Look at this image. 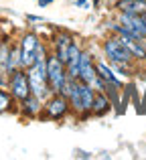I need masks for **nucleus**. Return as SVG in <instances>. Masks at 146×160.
Returning <instances> with one entry per match:
<instances>
[{
	"mask_svg": "<svg viewBox=\"0 0 146 160\" xmlns=\"http://www.w3.org/2000/svg\"><path fill=\"white\" fill-rule=\"evenodd\" d=\"M95 89L89 87L87 83H83L81 79H73L71 89L67 93L69 106H71V116L79 122L91 120V106H93Z\"/></svg>",
	"mask_w": 146,
	"mask_h": 160,
	"instance_id": "obj_1",
	"label": "nucleus"
},
{
	"mask_svg": "<svg viewBox=\"0 0 146 160\" xmlns=\"http://www.w3.org/2000/svg\"><path fill=\"white\" fill-rule=\"evenodd\" d=\"M99 51L102 57H106L112 65H140L136 63V59L132 57V53L128 51V47L122 43V39L112 32H108L99 43Z\"/></svg>",
	"mask_w": 146,
	"mask_h": 160,
	"instance_id": "obj_2",
	"label": "nucleus"
},
{
	"mask_svg": "<svg viewBox=\"0 0 146 160\" xmlns=\"http://www.w3.org/2000/svg\"><path fill=\"white\" fill-rule=\"evenodd\" d=\"M71 116V106H69L67 95L63 93H51L43 103V113L41 120L43 122H65Z\"/></svg>",
	"mask_w": 146,
	"mask_h": 160,
	"instance_id": "obj_3",
	"label": "nucleus"
},
{
	"mask_svg": "<svg viewBox=\"0 0 146 160\" xmlns=\"http://www.w3.org/2000/svg\"><path fill=\"white\" fill-rule=\"evenodd\" d=\"M27 75H28V83H31V91L45 102L51 95V87H49L47 81V59H37L27 69Z\"/></svg>",
	"mask_w": 146,
	"mask_h": 160,
	"instance_id": "obj_4",
	"label": "nucleus"
},
{
	"mask_svg": "<svg viewBox=\"0 0 146 160\" xmlns=\"http://www.w3.org/2000/svg\"><path fill=\"white\" fill-rule=\"evenodd\" d=\"M16 41H18V49H20V67L28 69L37 61V53H39V47L43 43V39L35 31H23L16 37Z\"/></svg>",
	"mask_w": 146,
	"mask_h": 160,
	"instance_id": "obj_5",
	"label": "nucleus"
},
{
	"mask_svg": "<svg viewBox=\"0 0 146 160\" xmlns=\"http://www.w3.org/2000/svg\"><path fill=\"white\" fill-rule=\"evenodd\" d=\"M69 75H67V67L65 61H61L55 53L47 55V81L51 87V93H61L67 83Z\"/></svg>",
	"mask_w": 146,
	"mask_h": 160,
	"instance_id": "obj_6",
	"label": "nucleus"
},
{
	"mask_svg": "<svg viewBox=\"0 0 146 160\" xmlns=\"http://www.w3.org/2000/svg\"><path fill=\"white\" fill-rule=\"evenodd\" d=\"M6 87L10 89V93L14 95L16 102H23L27 99L28 95L33 93L31 91V83H28V75H27V69H16L12 71L10 75L6 77Z\"/></svg>",
	"mask_w": 146,
	"mask_h": 160,
	"instance_id": "obj_7",
	"label": "nucleus"
},
{
	"mask_svg": "<svg viewBox=\"0 0 146 160\" xmlns=\"http://www.w3.org/2000/svg\"><path fill=\"white\" fill-rule=\"evenodd\" d=\"M73 41H75L73 32L65 31V28H57V31L49 37V49H51V53H55L61 61H65L67 55H69V49H71V45H73Z\"/></svg>",
	"mask_w": 146,
	"mask_h": 160,
	"instance_id": "obj_8",
	"label": "nucleus"
},
{
	"mask_svg": "<svg viewBox=\"0 0 146 160\" xmlns=\"http://www.w3.org/2000/svg\"><path fill=\"white\" fill-rule=\"evenodd\" d=\"M95 69H98V75L106 81V85H116V87H120V89H124L126 79L116 71V67L112 65L106 57H102V55L95 57Z\"/></svg>",
	"mask_w": 146,
	"mask_h": 160,
	"instance_id": "obj_9",
	"label": "nucleus"
},
{
	"mask_svg": "<svg viewBox=\"0 0 146 160\" xmlns=\"http://www.w3.org/2000/svg\"><path fill=\"white\" fill-rule=\"evenodd\" d=\"M114 18L120 24L128 28L134 37L146 41V22L142 20V14H126V12H114Z\"/></svg>",
	"mask_w": 146,
	"mask_h": 160,
	"instance_id": "obj_10",
	"label": "nucleus"
},
{
	"mask_svg": "<svg viewBox=\"0 0 146 160\" xmlns=\"http://www.w3.org/2000/svg\"><path fill=\"white\" fill-rule=\"evenodd\" d=\"M43 99L37 98L35 93H31L27 99L18 102V116L23 120H41V113H43Z\"/></svg>",
	"mask_w": 146,
	"mask_h": 160,
	"instance_id": "obj_11",
	"label": "nucleus"
},
{
	"mask_svg": "<svg viewBox=\"0 0 146 160\" xmlns=\"http://www.w3.org/2000/svg\"><path fill=\"white\" fill-rule=\"evenodd\" d=\"M83 45L81 41L75 39L71 49H69V55L65 59V67H67V75L69 79H79V65H81V55H83Z\"/></svg>",
	"mask_w": 146,
	"mask_h": 160,
	"instance_id": "obj_12",
	"label": "nucleus"
},
{
	"mask_svg": "<svg viewBox=\"0 0 146 160\" xmlns=\"http://www.w3.org/2000/svg\"><path fill=\"white\" fill-rule=\"evenodd\" d=\"M112 112H114V103H112V99L108 98V93L106 91H95L93 106H91V118L102 120V118L110 116Z\"/></svg>",
	"mask_w": 146,
	"mask_h": 160,
	"instance_id": "obj_13",
	"label": "nucleus"
},
{
	"mask_svg": "<svg viewBox=\"0 0 146 160\" xmlns=\"http://www.w3.org/2000/svg\"><path fill=\"white\" fill-rule=\"evenodd\" d=\"M12 41H14V37H10V35H2V37H0V85H6L8 57H10Z\"/></svg>",
	"mask_w": 146,
	"mask_h": 160,
	"instance_id": "obj_14",
	"label": "nucleus"
},
{
	"mask_svg": "<svg viewBox=\"0 0 146 160\" xmlns=\"http://www.w3.org/2000/svg\"><path fill=\"white\" fill-rule=\"evenodd\" d=\"M4 113L18 116V102L14 99V95L10 93L6 85H0V116H4Z\"/></svg>",
	"mask_w": 146,
	"mask_h": 160,
	"instance_id": "obj_15",
	"label": "nucleus"
},
{
	"mask_svg": "<svg viewBox=\"0 0 146 160\" xmlns=\"http://www.w3.org/2000/svg\"><path fill=\"white\" fill-rule=\"evenodd\" d=\"M114 12H126V14H142L146 12V2L140 0H114Z\"/></svg>",
	"mask_w": 146,
	"mask_h": 160,
	"instance_id": "obj_16",
	"label": "nucleus"
},
{
	"mask_svg": "<svg viewBox=\"0 0 146 160\" xmlns=\"http://www.w3.org/2000/svg\"><path fill=\"white\" fill-rule=\"evenodd\" d=\"M75 8H81V10H89L91 6V0H75Z\"/></svg>",
	"mask_w": 146,
	"mask_h": 160,
	"instance_id": "obj_17",
	"label": "nucleus"
},
{
	"mask_svg": "<svg viewBox=\"0 0 146 160\" xmlns=\"http://www.w3.org/2000/svg\"><path fill=\"white\" fill-rule=\"evenodd\" d=\"M75 158H93V152H87V150H75Z\"/></svg>",
	"mask_w": 146,
	"mask_h": 160,
	"instance_id": "obj_18",
	"label": "nucleus"
},
{
	"mask_svg": "<svg viewBox=\"0 0 146 160\" xmlns=\"http://www.w3.org/2000/svg\"><path fill=\"white\" fill-rule=\"evenodd\" d=\"M27 20L28 22H45L43 16H35V14H27Z\"/></svg>",
	"mask_w": 146,
	"mask_h": 160,
	"instance_id": "obj_19",
	"label": "nucleus"
},
{
	"mask_svg": "<svg viewBox=\"0 0 146 160\" xmlns=\"http://www.w3.org/2000/svg\"><path fill=\"white\" fill-rule=\"evenodd\" d=\"M140 113H146V89H144V95H142V102H140Z\"/></svg>",
	"mask_w": 146,
	"mask_h": 160,
	"instance_id": "obj_20",
	"label": "nucleus"
},
{
	"mask_svg": "<svg viewBox=\"0 0 146 160\" xmlns=\"http://www.w3.org/2000/svg\"><path fill=\"white\" fill-rule=\"evenodd\" d=\"M53 2H55V0H37V4H39L41 8H47L49 4H53Z\"/></svg>",
	"mask_w": 146,
	"mask_h": 160,
	"instance_id": "obj_21",
	"label": "nucleus"
},
{
	"mask_svg": "<svg viewBox=\"0 0 146 160\" xmlns=\"http://www.w3.org/2000/svg\"><path fill=\"white\" fill-rule=\"evenodd\" d=\"M99 2H102V0H91V4H93V6H95V8H98V6H99Z\"/></svg>",
	"mask_w": 146,
	"mask_h": 160,
	"instance_id": "obj_22",
	"label": "nucleus"
},
{
	"mask_svg": "<svg viewBox=\"0 0 146 160\" xmlns=\"http://www.w3.org/2000/svg\"><path fill=\"white\" fill-rule=\"evenodd\" d=\"M142 20H144V22H146V12H142Z\"/></svg>",
	"mask_w": 146,
	"mask_h": 160,
	"instance_id": "obj_23",
	"label": "nucleus"
},
{
	"mask_svg": "<svg viewBox=\"0 0 146 160\" xmlns=\"http://www.w3.org/2000/svg\"><path fill=\"white\" fill-rule=\"evenodd\" d=\"M140 2H146V0H140Z\"/></svg>",
	"mask_w": 146,
	"mask_h": 160,
	"instance_id": "obj_24",
	"label": "nucleus"
},
{
	"mask_svg": "<svg viewBox=\"0 0 146 160\" xmlns=\"http://www.w3.org/2000/svg\"><path fill=\"white\" fill-rule=\"evenodd\" d=\"M55 2H59V0H55Z\"/></svg>",
	"mask_w": 146,
	"mask_h": 160,
	"instance_id": "obj_25",
	"label": "nucleus"
}]
</instances>
